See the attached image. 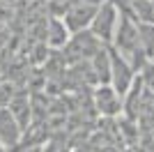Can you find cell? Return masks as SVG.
<instances>
[{"instance_id":"8992f818","label":"cell","mask_w":154,"mask_h":152,"mask_svg":"<svg viewBox=\"0 0 154 152\" xmlns=\"http://www.w3.org/2000/svg\"><path fill=\"white\" fill-rule=\"evenodd\" d=\"M69 37H71V32H69V28L64 25V21L60 19V16H51L48 23H46V35H44L46 49H53V51L64 49L67 42H69Z\"/></svg>"},{"instance_id":"3957f363","label":"cell","mask_w":154,"mask_h":152,"mask_svg":"<svg viewBox=\"0 0 154 152\" xmlns=\"http://www.w3.org/2000/svg\"><path fill=\"white\" fill-rule=\"evenodd\" d=\"M97 7L99 5L88 2V0H74V2L62 12L60 19L64 21V25L69 28L71 35H74V32H83V30L90 28V21H92V16H94Z\"/></svg>"},{"instance_id":"52a82bcc","label":"cell","mask_w":154,"mask_h":152,"mask_svg":"<svg viewBox=\"0 0 154 152\" xmlns=\"http://www.w3.org/2000/svg\"><path fill=\"white\" fill-rule=\"evenodd\" d=\"M7 111L14 115V120L21 125V129H26L28 125L32 122V99L26 95V92H14V97L7 101Z\"/></svg>"},{"instance_id":"277c9868","label":"cell","mask_w":154,"mask_h":152,"mask_svg":"<svg viewBox=\"0 0 154 152\" xmlns=\"http://www.w3.org/2000/svg\"><path fill=\"white\" fill-rule=\"evenodd\" d=\"M108 53H110V71H108V83L120 92V95H127V90L131 88V83L136 81V71L131 69V65L124 60L115 49L108 46Z\"/></svg>"},{"instance_id":"30bf717a","label":"cell","mask_w":154,"mask_h":152,"mask_svg":"<svg viewBox=\"0 0 154 152\" xmlns=\"http://www.w3.org/2000/svg\"><path fill=\"white\" fill-rule=\"evenodd\" d=\"M152 5H154V0H152Z\"/></svg>"},{"instance_id":"6da1fadb","label":"cell","mask_w":154,"mask_h":152,"mask_svg":"<svg viewBox=\"0 0 154 152\" xmlns=\"http://www.w3.org/2000/svg\"><path fill=\"white\" fill-rule=\"evenodd\" d=\"M117 23H120V9H117V5L113 0H103L101 5L97 7V12H94V16H92L88 30H90L103 46H110L113 35H115V30H117Z\"/></svg>"},{"instance_id":"5b68a950","label":"cell","mask_w":154,"mask_h":152,"mask_svg":"<svg viewBox=\"0 0 154 152\" xmlns=\"http://www.w3.org/2000/svg\"><path fill=\"white\" fill-rule=\"evenodd\" d=\"M21 134H23V129H21L19 122L14 120V115L5 106H0V143L12 152L14 147L19 145Z\"/></svg>"},{"instance_id":"9c48e42d","label":"cell","mask_w":154,"mask_h":152,"mask_svg":"<svg viewBox=\"0 0 154 152\" xmlns=\"http://www.w3.org/2000/svg\"><path fill=\"white\" fill-rule=\"evenodd\" d=\"M0 152H7V147H5V145H2V143H0Z\"/></svg>"},{"instance_id":"ba28073f","label":"cell","mask_w":154,"mask_h":152,"mask_svg":"<svg viewBox=\"0 0 154 152\" xmlns=\"http://www.w3.org/2000/svg\"><path fill=\"white\" fill-rule=\"evenodd\" d=\"M138 39L145 55L154 60V23H138Z\"/></svg>"},{"instance_id":"7a4b0ae2","label":"cell","mask_w":154,"mask_h":152,"mask_svg":"<svg viewBox=\"0 0 154 152\" xmlns=\"http://www.w3.org/2000/svg\"><path fill=\"white\" fill-rule=\"evenodd\" d=\"M92 106H94L97 113L103 115V118H117L120 113H124L122 95H120L110 83H99V85H94Z\"/></svg>"}]
</instances>
